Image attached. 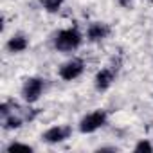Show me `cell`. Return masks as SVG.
<instances>
[{"mask_svg":"<svg viewBox=\"0 0 153 153\" xmlns=\"http://www.w3.org/2000/svg\"><path fill=\"white\" fill-rule=\"evenodd\" d=\"M81 43H83V34L76 27L61 29L54 38V47L59 52H72L76 49H79Z\"/></svg>","mask_w":153,"mask_h":153,"instance_id":"1","label":"cell"},{"mask_svg":"<svg viewBox=\"0 0 153 153\" xmlns=\"http://www.w3.org/2000/svg\"><path fill=\"white\" fill-rule=\"evenodd\" d=\"M43 90H45V79L36 78V76H34V78H27V79L24 81L20 94H22V99H24L25 103L33 105V103H36V101L42 97Z\"/></svg>","mask_w":153,"mask_h":153,"instance_id":"2","label":"cell"},{"mask_svg":"<svg viewBox=\"0 0 153 153\" xmlns=\"http://www.w3.org/2000/svg\"><path fill=\"white\" fill-rule=\"evenodd\" d=\"M106 121H108V114L105 110H94L79 121V131L81 133H94L99 128H103L106 124Z\"/></svg>","mask_w":153,"mask_h":153,"instance_id":"3","label":"cell"},{"mask_svg":"<svg viewBox=\"0 0 153 153\" xmlns=\"http://www.w3.org/2000/svg\"><path fill=\"white\" fill-rule=\"evenodd\" d=\"M83 70H85V61L81 58H72V59L65 61L59 67L58 76L63 81H74V79H78L79 76L83 74Z\"/></svg>","mask_w":153,"mask_h":153,"instance_id":"4","label":"cell"},{"mask_svg":"<svg viewBox=\"0 0 153 153\" xmlns=\"http://www.w3.org/2000/svg\"><path fill=\"white\" fill-rule=\"evenodd\" d=\"M70 135H72V128L68 124H56V126H51L49 130H45L42 133V139L47 144H59V142H65L67 139H70Z\"/></svg>","mask_w":153,"mask_h":153,"instance_id":"5","label":"cell"},{"mask_svg":"<svg viewBox=\"0 0 153 153\" xmlns=\"http://www.w3.org/2000/svg\"><path fill=\"white\" fill-rule=\"evenodd\" d=\"M115 76H117V72H115L114 68H110V67L101 68V70L94 76V87H96V90H99V92L108 90V88L112 87V83L115 81Z\"/></svg>","mask_w":153,"mask_h":153,"instance_id":"6","label":"cell"},{"mask_svg":"<svg viewBox=\"0 0 153 153\" xmlns=\"http://www.w3.org/2000/svg\"><path fill=\"white\" fill-rule=\"evenodd\" d=\"M110 33H112V29H110L108 24H105V22H92L88 25V29H87V40L92 42V43H97V42L106 40L110 36Z\"/></svg>","mask_w":153,"mask_h":153,"instance_id":"7","label":"cell"},{"mask_svg":"<svg viewBox=\"0 0 153 153\" xmlns=\"http://www.w3.org/2000/svg\"><path fill=\"white\" fill-rule=\"evenodd\" d=\"M27 47H29V40H27V36H24V34H13V36L6 42V49H7V52H11V54H20V52H24Z\"/></svg>","mask_w":153,"mask_h":153,"instance_id":"8","label":"cell"},{"mask_svg":"<svg viewBox=\"0 0 153 153\" xmlns=\"http://www.w3.org/2000/svg\"><path fill=\"white\" fill-rule=\"evenodd\" d=\"M24 117H20L18 114H11V115H7L6 119H2V124H4V128L6 130H16V128H20L22 124H24Z\"/></svg>","mask_w":153,"mask_h":153,"instance_id":"9","label":"cell"},{"mask_svg":"<svg viewBox=\"0 0 153 153\" xmlns=\"http://www.w3.org/2000/svg\"><path fill=\"white\" fill-rule=\"evenodd\" d=\"M63 2L65 0H42V7L47 11V13H58L59 9H61V6H63Z\"/></svg>","mask_w":153,"mask_h":153,"instance_id":"10","label":"cell"},{"mask_svg":"<svg viewBox=\"0 0 153 153\" xmlns=\"http://www.w3.org/2000/svg\"><path fill=\"white\" fill-rule=\"evenodd\" d=\"M137 153H151L153 151V144L149 142V140H146V139H142V140H139L137 144H135V148H133Z\"/></svg>","mask_w":153,"mask_h":153,"instance_id":"11","label":"cell"},{"mask_svg":"<svg viewBox=\"0 0 153 153\" xmlns=\"http://www.w3.org/2000/svg\"><path fill=\"white\" fill-rule=\"evenodd\" d=\"M15 112V106H13V103H9V101H4L2 105H0V117L2 119H6L7 115H11Z\"/></svg>","mask_w":153,"mask_h":153,"instance_id":"12","label":"cell"},{"mask_svg":"<svg viewBox=\"0 0 153 153\" xmlns=\"http://www.w3.org/2000/svg\"><path fill=\"white\" fill-rule=\"evenodd\" d=\"M16 149H24V151H33V148L29 144H22V142H11L9 146H6V151L11 153V151H16Z\"/></svg>","mask_w":153,"mask_h":153,"instance_id":"13","label":"cell"}]
</instances>
